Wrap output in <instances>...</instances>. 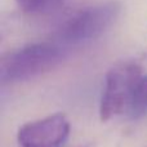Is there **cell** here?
<instances>
[{
	"mask_svg": "<svg viewBox=\"0 0 147 147\" xmlns=\"http://www.w3.org/2000/svg\"><path fill=\"white\" fill-rule=\"evenodd\" d=\"M65 0H16L18 8L30 16H41L57 10Z\"/></svg>",
	"mask_w": 147,
	"mask_h": 147,
	"instance_id": "cell-6",
	"label": "cell"
},
{
	"mask_svg": "<svg viewBox=\"0 0 147 147\" xmlns=\"http://www.w3.org/2000/svg\"><path fill=\"white\" fill-rule=\"evenodd\" d=\"M80 147H89V146H80Z\"/></svg>",
	"mask_w": 147,
	"mask_h": 147,
	"instance_id": "cell-7",
	"label": "cell"
},
{
	"mask_svg": "<svg viewBox=\"0 0 147 147\" xmlns=\"http://www.w3.org/2000/svg\"><path fill=\"white\" fill-rule=\"evenodd\" d=\"M66 53L59 44L35 43L4 54L0 62L3 84L26 81L56 69Z\"/></svg>",
	"mask_w": 147,
	"mask_h": 147,
	"instance_id": "cell-1",
	"label": "cell"
},
{
	"mask_svg": "<svg viewBox=\"0 0 147 147\" xmlns=\"http://www.w3.org/2000/svg\"><path fill=\"white\" fill-rule=\"evenodd\" d=\"M125 115L132 120L141 119L147 115V75H142L136 84Z\"/></svg>",
	"mask_w": 147,
	"mask_h": 147,
	"instance_id": "cell-5",
	"label": "cell"
},
{
	"mask_svg": "<svg viewBox=\"0 0 147 147\" xmlns=\"http://www.w3.org/2000/svg\"><path fill=\"white\" fill-rule=\"evenodd\" d=\"M142 75L143 67L137 59L120 61L107 71L99 103L102 121L125 114L133 89Z\"/></svg>",
	"mask_w": 147,
	"mask_h": 147,
	"instance_id": "cell-2",
	"label": "cell"
},
{
	"mask_svg": "<svg viewBox=\"0 0 147 147\" xmlns=\"http://www.w3.org/2000/svg\"><path fill=\"white\" fill-rule=\"evenodd\" d=\"M70 129L66 115L57 112L23 124L17 132V141L21 147H62Z\"/></svg>",
	"mask_w": 147,
	"mask_h": 147,
	"instance_id": "cell-4",
	"label": "cell"
},
{
	"mask_svg": "<svg viewBox=\"0 0 147 147\" xmlns=\"http://www.w3.org/2000/svg\"><path fill=\"white\" fill-rule=\"evenodd\" d=\"M121 10L119 1H107L76 13L59 27L57 38L61 43L76 45L96 40L116 21Z\"/></svg>",
	"mask_w": 147,
	"mask_h": 147,
	"instance_id": "cell-3",
	"label": "cell"
}]
</instances>
